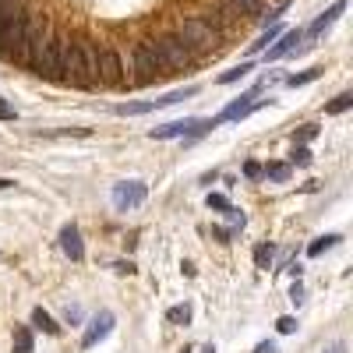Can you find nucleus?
Here are the masks:
<instances>
[{
  "label": "nucleus",
  "mask_w": 353,
  "mask_h": 353,
  "mask_svg": "<svg viewBox=\"0 0 353 353\" xmlns=\"http://www.w3.org/2000/svg\"><path fill=\"white\" fill-rule=\"evenodd\" d=\"M350 106H353V92H339L332 103H325V113H329V117H339V113H346Z\"/></svg>",
  "instance_id": "25"
},
{
  "label": "nucleus",
  "mask_w": 353,
  "mask_h": 353,
  "mask_svg": "<svg viewBox=\"0 0 353 353\" xmlns=\"http://www.w3.org/2000/svg\"><path fill=\"white\" fill-rule=\"evenodd\" d=\"M14 117H18V113H14V106H8V103H4V96H0V121H14Z\"/></svg>",
  "instance_id": "35"
},
{
  "label": "nucleus",
  "mask_w": 353,
  "mask_h": 353,
  "mask_svg": "<svg viewBox=\"0 0 353 353\" xmlns=\"http://www.w3.org/2000/svg\"><path fill=\"white\" fill-rule=\"evenodd\" d=\"M205 205H209L212 212H226V209H230L233 201H230L226 194H209V198H205Z\"/></svg>",
  "instance_id": "29"
},
{
  "label": "nucleus",
  "mask_w": 353,
  "mask_h": 353,
  "mask_svg": "<svg viewBox=\"0 0 353 353\" xmlns=\"http://www.w3.org/2000/svg\"><path fill=\"white\" fill-rule=\"evenodd\" d=\"M279 32H283V25H276V21H272V25L265 28V32H261V36L251 43V53H261V50L269 46V43H276V36H279Z\"/></svg>",
  "instance_id": "23"
},
{
  "label": "nucleus",
  "mask_w": 353,
  "mask_h": 353,
  "mask_svg": "<svg viewBox=\"0 0 353 353\" xmlns=\"http://www.w3.org/2000/svg\"><path fill=\"white\" fill-rule=\"evenodd\" d=\"M223 216H226V219H230V223H233V230H237V233H241V230H244V226H248V216H244V212H241V209H237V205H230V209H226V212H223Z\"/></svg>",
  "instance_id": "28"
},
{
  "label": "nucleus",
  "mask_w": 353,
  "mask_h": 353,
  "mask_svg": "<svg viewBox=\"0 0 353 353\" xmlns=\"http://www.w3.org/2000/svg\"><path fill=\"white\" fill-rule=\"evenodd\" d=\"M57 81H68L74 88H96L85 74V57H81V43H71L68 36H57Z\"/></svg>",
  "instance_id": "1"
},
{
  "label": "nucleus",
  "mask_w": 353,
  "mask_h": 353,
  "mask_svg": "<svg viewBox=\"0 0 353 353\" xmlns=\"http://www.w3.org/2000/svg\"><path fill=\"white\" fill-rule=\"evenodd\" d=\"M230 4L237 8L241 14H251V18H258V14H261V4H265V0H230Z\"/></svg>",
  "instance_id": "26"
},
{
  "label": "nucleus",
  "mask_w": 353,
  "mask_h": 353,
  "mask_svg": "<svg viewBox=\"0 0 353 353\" xmlns=\"http://www.w3.org/2000/svg\"><path fill=\"white\" fill-rule=\"evenodd\" d=\"M61 251L71 258V261H85V241H81V230L74 223H68L61 230Z\"/></svg>",
  "instance_id": "14"
},
{
  "label": "nucleus",
  "mask_w": 353,
  "mask_h": 353,
  "mask_svg": "<svg viewBox=\"0 0 353 353\" xmlns=\"http://www.w3.org/2000/svg\"><path fill=\"white\" fill-rule=\"evenodd\" d=\"M198 96V85H188V88H176V92H166L159 99H141V103H121L113 106L117 117H141V113H152V110H163V106H176L184 99H194Z\"/></svg>",
  "instance_id": "7"
},
{
  "label": "nucleus",
  "mask_w": 353,
  "mask_h": 353,
  "mask_svg": "<svg viewBox=\"0 0 353 353\" xmlns=\"http://www.w3.org/2000/svg\"><path fill=\"white\" fill-rule=\"evenodd\" d=\"M11 353H36V339H32V329H28V325H18L14 329Z\"/></svg>",
  "instance_id": "17"
},
{
  "label": "nucleus",
  "mask_w": 353,
  "mask_h": 353,
  "mask_svg": "<svg viewBox=\"0 0 353 353\" xmlns=\"http://www.w3.org/2000/svg\"><path fill=\"white\" fill-rule=\"evenodd\" d=\"M290 304H293V307L304 304V283H301V279H293V286H290Z\"/></svg>",
  "instance_id": "31"
},
{
  "label": "nucleus",
  "mask_w": 353,
  "mask_h": 353,
  "mask_svg": "<svg viewBox=\"0 0 353 353\" xmlns=\"http://www.w3.org/2000/svg\"><path fill=\"white\" fill-rule=\"evenodd\" d=\"M156 46H159V53H163L170 74H173V71H188V68L198 61V53H194L181 36H176V32H166L163 39H156Z\"/></svg>",
  "instance_id": "8"
},
{
  "label": "nucleus",
  "mask_w": 353,
  "mask_h": 353,
  "mask_svg": "<svg viewBox=\"0 0 353 353\" xmlns=\"http://www.w3.org/2000/svg\"><path fill=\"white\" fill-rule=\"evenodd\" d=\"M113 272L117 276H131L134 272V261H113Z\"/></svg>",
  "instance_id": "33"
},
{
  "label": "nucleus",
  "mask_w": 353,
  "mask_h": 353,
  "mask_svg": "<svg viewBox=\"0 0 353 353\" xmlns=\"http://www.w3.org/2000/svg\"><path fill=\"white\" fill-rule=\"evenodd\" d=\"M272 261H276V248H272V244H258V248H254V265H258V269L269 272Z\"/></svg>",
  "instance_id": "22"
},
{
  "label": "nucleus",
  "mask_w": 353,
  "mask_h": 353,
  "mask_svg": "<svg viewBox=\"0 0 353 353\" xmlns=\"http://www.w3.org/2000/svg\"><path fill=\"white\" fill-rule=\"evenodd\" d=\"M276 329H279V336H293V332H297V318H293V314H283V318L276 321Z\"/></svg>",
  "instance_id": "30"
},
{
  "label": "nucleus",
  "mask_w": 353,
  "mask_h": 353,
  "mask_svg": "<svg viewBox=\"0 0 353 353\" xmlns=\"http://www.w3.org/2000/svg\"><path fill=\"white\" fill-rule=\"evenodd\" d=\"M251 71H254V64H251V61H244V64H237V68L223 71V74H219L216 81H219V85H233V81H244V78H248Z\"/></svg>",
  "instance_id": "20"
},
{
  "label": "nucleus",
  "mask_w": 353,
  "mask_h": 353,
  "mask_svg": "<svg viewBox=\"0 0 353 353\" xmlns=\"http://www.w3.org/2000/svg\"><path fill=\"white\" fill-rule=\"evenodd\" d=\"M318 78H321V68H307V71H301V74H286L283 85H286V88H304V85H311V81H318Z\"/></svg>",
  "instance_id": "19"
},
{
  "label": "nucleus",
  "mask_w": 353,
  "mask_h": 353,
  "mask_svg": "<svg viewBox=\"0 0 353 353\" xmlns=\"http://www.w3.org/2000/svg\"><path fill=\"white\" fill-rule=\"evenodd\" d=\"M244 176H248V181H258V176H261V166L251 159V163H244Z\"/></svg>",
  "instance_id": "34"
},
{
  "label": "nucleus",
  "mask_w": 353,
  "mask_h": 353,
  "mask_svg": "<svg viewBox=\"0 0 353 353\" xmlns=\"http://www.w3.org/2000/svg\"><path fill=\"white\" fill-rule=\"evenodd\" d=\"M216 124H212V117H184V121H170V124H159L149 131L152 141H170V138H201V134H209Z\"/></svg>",
  "instance_id": "3"
},
{
  "label": "nucleus",
  "mask_w": 353,
  "mask_h": 353,
  "mask_svg": "<svg viewBox=\"0 0 353 353\" xmlns=\"http://www.w3.org/2000/svg\"><path fill=\"white\" fill-rule=\"evenodd\" d=\"M339 241H343L339 233H325V237H318V241H311V244H307V254H311V258H321L325 251H332Z\"/></svg>",
  "instance_id": "18"
},
{
  "label": "nucleus",
  "mask_w": 353,
  "mask_h": 353,
  "mask_svg": "<svg viewBox=\"0 0 353 353\" xmlns=\"http://www.w3.org/2000/svg\"><path fill=\"white\" fill-rule=\"evenodd\" d=\"M198 353H216V346H212V343H209V346H201V350H198Z\"/></svg>",
  "instance_id": "42"
},
{
  "label": "nucleus",
  "mask_w": 353,
  "mask_h": 353,
  "mask_svg": "<svg viewBox=\"0 0 353 353\" xmlns=\"http://www.w3.org/2000/svg\"><path fill=\"white\" fill-rule=\"evenodd\" d=\"M314 134H318V128H314V124H304V128H301V134H297V141H311Z\"/></svg>",
  "instance_id": "37"
},
{
  "label": "nucleus",
  "mask_w": 353,
  "mask_h": 353,
  "mask_svg": "<svg viewBox=\"0 0 353 353\" xmlns=\"http://www.w3.org/2000/svg\"><path fill=\"white\" fill-rule=\"evenodd\" d=\"M145 198H149V184L138 181V176H131V181H117L110 188V201L117 212H131L138 209V205H145Z\"/></svg>",
  "instance_id": "9"
},
{
  "label": "nucleus",
  "mask_w": 353,
  "mask_h": 353,
  "mask_svg": "<svg viewBox=\"0 0 353 353\" xmlns=\"http://www.w3.org/2000/svg\"><path fill=\"white\" fill-rule=\"evenodd\" d=\"M212 237L219 244H233V237H237V230H226V226H212Z\"/></svg>",
  "instance_id": "32"
},
{
  "label": "nucleus",
  "mask_w": 353,
  "mask_h": 353,
  "mask_svg": "<svg viewBox=\"0 0 353 353\" xmlns=\"http://www.w3.org/2000/svg\"><path fill=\"white\" fill-rule=\"evenodd\" d=\"M286 272H290L293 279H301V276H304V265H301V261H290V265H286Z\"/></svg>",
  "instance_id": "40"
},
{
  "label": "nucleus",
  "mask_w": 353,
  "mask_h": 353,
  "mask_svg": "<svg viewBox=\"0 0 353 353\" xmlns=\"http://www.w3.org/2000/svg\"><path fill=\"white\" fill-rule=\"evenodd\" d=\"M113 325H117V314H113V311H99V314H92V318H88V325H85V336H81V350L99 346V343L113 332Z\"/></svg>",
  "instance_id": "11"
},
{
  "label": "nucleus",
  "mask_w": 353,
  "mask_h": 353,
  "mask_svg": "<svg viewBox=\"0 0 353 353\" xmlns=\"http://www.w3.org/2000/svg\"><path fill=\"white\" fill-rule=\"evenodd\" d=\"M131 64H134V71H138V81H152V78L170 74V68H166V61H163V53H159V46H156L152 39L134 43Z\"/></svg>",
  "instance_id": "5"
},
{
  "label": "nucleus",
  "mask_w": 353,
  "mask_h": 353,
  "mask_svg": "<svg viewBox=\"0 0 353 353\" xmlns=\"http://www.w3.org/2000/svg\"><path fill=\"white\" fill-rule=\"evenodd\" d=\"M32 329H39V332H46V336H61V325H57V318H53L50 311H43V307L32 311Z\"/></svg>",
  "instance_id": "16"
},
{
  "label": "nucleus",
  "mask_w": 353,
  "mask_h": 353,
  "mask_svg": "<svg viewBox=\"0 0 353 353\" xmlns=\"http://www.w3.org/2000/svg\"><path fill=\"white\" fill-rule=\"evenodd\" d=\"M343 11H346V0H336V4H332L325 14H318V18H314V21L304 28V43H307V46H311V43H318V39L325 36L329 28H332V25L343 18Z\"/></svg>",
  "instance_id": "13"
},
{
  "label": "nucleus",
  "mask_w": 353,
  "mask_h": 353,
  "mask_svg": "<svg viewBox=\"0 0 353 353\" xmlns=\"http://www.w3.org/2000/svg\"><path fill=\"white\" fill-rule=\"evenodd\" d=\"M181 353H191V350H181Z\"/></svg>",
  "instance_id": "43"
},
{
  "label": "nucleus",
  "mask_w": 353,
  "mask_h": 353,
  "mask_svg": "<svg viewBox=\"0 0 353 353\" xmlns=\"http://www.w3.org/2000/svg\"><path fill=\"white\" fill-rule=\"evenodd\" d=\"M321 353H350V346H346L343 339H336V343H329V346L321 350Z\"/></svg>",
  "instance_id": "36"
},
{
  "label": "nucleus",
  "mask_w": 353,
  "mask_h": 353,
  "mask_svg": "<svg viewBox=\"0 0 353 353\" xmlns=\"http://www.w3.org/2000/svg\"><path fill=\"white\" fill-rule=\"evenodd\" d=\"M14 188V181H11V176H0V191H11Z\"/></svg>",
  "instance_id": "41"
},
{
  "label": "nucleus",
  "mask_w": 353,
  "mask_h": 353,
  "mask_svg": "<svg viewBox=\"0 0 353 353\" xmlns=\"http://www.w3.org/2000/svg\"><path fill=\"white\" fill-rule=\"evenodd\" d=\"M279 43L276 46H265V61H283V57H290V53H301L304 46V28H286V32H279L276 36Z\"/></svg>",
  "instance_id": "12"
},
{
  "label": "nucleus",
  "mask_w": 353,
  "mask_h": 353,
  "mask_svg": "<svg viewBox=\"0 0 353 353\" xmlns=\"http://www.w3.org/2000/svg\"><path fill=\"white\" fill-rule=\"evenodd\" d=\"M254 353H279V346H276L272 339H265V343H258V346H254Z\"/></svg>",
  "instance_id": "38"
},
{
  "label": "nucleus",
  "mask_w": 353,
  "mask_h": 353,
  "mask_svg": "<svg viewBox=\"0 0 353 353\" xmlns=\"http://www.w3.org/2000/svg\"><path fill=\"white\" fill-rule=\"evenodd\" d=\"M166 321L170 325H191V304H176L166 311Z\"/></svg>",
  "instance_id": "24"
},
{
  "label": "nucleus",
  "mask_w": 353,
  "mask_h": 353,
  "mask_svg": "<svg viewBox=\"0 0 353 353\" xmlns=\"http://www.w3.org/2000/svg\"><path fill=\"white\" fill-rule=\"evenodd\" d=\"M176 36H181L194 53L198 50H219V28L209 21V18H201V14H188L184 21H181V28H176Z\"/></svg>",
  "instance_id": "2"
},
{
  "label": "nucleus",
  "mask_w": 353,
  "mask_h": 353,
  "mask_svg": "<svg viewBox=\"0 0 353 353\" xmlns=\"http://www.w3.org/2000/svg\"><path fill=\"white\" fill-rule=\"evenodd\" d=\"M81 57H85V74H88V81L99 85V78H96V71H99V46H96V43H81Z\"/></svg>",
  "instance_id": "15"
},
{
  "label": "nucleus",
  "mask_w": 353,
  "mask_h": 353,
  "mask_svg": "<svg viewBox=\"0 0 353 353\" xmlns=\"http://www.w3.org/2000/svg\"><path fill=\"white\" fill-rule=\"evenodd\" d=\"M68 321H71V325H78V321H81V307L78 304H68Z\"/></svg>",
  "instance_id": "39"
},
{
  "label": "nucleus",
  "mask_w": 353,
  "mask_h": 353,
  "mask_svg": "<svg viewBox=\"0 0 353 353\" xmlns=\"http://www.w3.org/2000/svg\"><path fill=\"white\" fill-rule=\"evenodd\" d=\"M25 50H28V18L18 14L14 21L0 28V57L14 61V64H25Z\"/></svg>",
  "instance_id": "4"
},
{
  "label": "nucleus",
  "mask_w": 353,
  "mask_h": 353,
  "mask_svg": "<svg viewBox=\"0 0 353 353\" xmlns=\"http://www.w3.org/2000/svg\"><path fill=\"white\" fill-rule=\"evenodd\" d=\"M290 166H311V149L307 145H297V149L290 152Z\"/></svg>",
  "instance_id": "27"
},
{
  "label": "nucleus",
  "mask_w": 353,
  "mask_h": 353,
  "mask_svg": "<svg viewBox=\"0 0 353 353\" xmlns=\"http://www.w3.org/2000/svg\"><path fill=\"white\" fill-rule=\"evenodd\" d=\"M261 88H269V78H261V81L251 88V92H244V96H237V99H230V103L212 117V124H216V128H219V124H237V121H244V117H251L258 106H265V103L258 99Z\"/></svg>",
  "instance_id": "6"
},
{
  "label": "nucleus",
  "mask_w": 353,
  "mask_h": 353,
  "mask_svg": "<svg viewBox=\"0 0 353 353\" xmlns=\"http://www.w3.org/2000/svg\"><path fill=\"white\" fill-rule=\"evenodd\" d=\"M261 176H265V181L283 184V181H290V163H269V166H261Z\"/></svg>",
  "instance_id": "21"
},
{
  "label": "nucleus",
  "mask_w": 353,
  "mask_h": 353,
  "mask_svg": "<svg viewBox=\"0 0 353 353\" xmlns=\"http://www.w3.org/2000/svg\"><path fill=\"white\" fill-rule=\"evenodd\" d=\"M96 78H99L103 88L124 85V57L117 53V50H110V46H103L99 50V71H96Z\"/></svg>",
  "instance_id": "10"
}]
</instances>
